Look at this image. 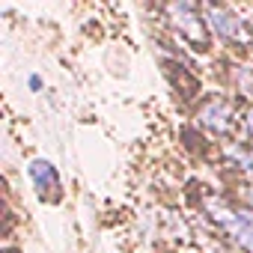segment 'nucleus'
Instances as JSON below:
<instances>
[{
	"label": "nucleus",
	"mask_w": 253,
	"mask_h": 253,
	"mask_svg": "<svg viewBox=\"0 0 253 253\" xmlns=\"http://www.w3.org/2000/svg\"><path fill=\"white\" fill-rule=\"evenodd\" d=\"M209 217L247 253H253V209H235L220 197H206Z\"/></svg>",
	"instance_id": "nucleus-1"
},
{
	"label": "nucleus",
	"mask_w": 253,
	"mask_h": 253,
	"mask_svg": "<svg viewBox=\"0 0 253 253\" xmlns=\"http://www.w3.org/2000/svg\"><path fill=\"white\" fill-rule=\"evenodd\" d=\"M167 18H170L173 30H176L185 42L197 45L200 51L209 48V42H211V39H209V24L203 21V15H200L197 6H191V3H170V6H167Z\"/></svg>",
	"instance_id": "nucleus-2"
},
{
	"label": "nucleus",
	"mask_w": 253,
	"mask_h": 253,
	"mask_svg": "<svg viewBox=\"0 0 253 253\" xmlns=\"http://www.w3.org/2000/svg\"><path fill=\"white\" fill-rule=\"evenodd\" d=\"M206 24H209L223 42H229V45L247 48V45L253 42L247 24H244L235 12H229V9H223V6H206Z\"/></svg>",
	"instance_id": "nucleus-3"
},
{
	"label": "nucleus",
	"mask_w": 253,
	"mask_h": 253,
	"mask_svg": "<svg viewBox=\"0 0 253 253\" xmlns=\"http://www.w3.org/2000/svg\"><path fill=\"white\" fill-rule=\"evenodd\" d=\"M197 122L209 134H217V137L229 134L235 125V107H232V101H226L220 95H209L197 110Z\"/></svg>",
	"instance_id": "nucleus-4"
},
{
	"label": "nucleus",
	"mask_w": 253,
	"mask_h": 253,
	"mask_svg": "<svg viewBox=\"0 0 253 253\" xmlns=\"http://www.w3.org/2000/svg\"><path fill=\"white\" fill-rule=\"evenodd\" d=\"M27 173H30V179H33V185H36V191L42 197H57L60 194V176H57V170H54L51 161L39 158V161H33L27 167Z\"/></svg>",
	"instance_id": "nucleus-5"
},
{
	"label": "nucleus",
	"mask_w": 253,
	"mask_h": 253,
	"mask_svg": "<svg viewBox=\"0 0 253 253\" xmlns=\"http://www.w3.org/2000/svg\"><path fill=\"white\" fill-rule=\"evenodd\" d=\"M226 161L235 170L253 173V143H235V146H229L226 149Z\"/></svg>",
	"instance_id": "nucleus-6"
},
{
	"label": "nucleus",
	"mask_w": 253,
	"mask_h": 253,
	"mask_svg": "<svg viewBox=\"0 0 253 253\" xmlns=\"http://www.w3.org/2000/svg\"><path fill=\"white\" fill-rule=\"evenodd\" d=\"M244 200H247V206L253 209V182H247V185H244Z\"/></svg>",
	"instance_id": "nucleus-7"
},
{
	"label": "nucleus",
	"mask_w": 253,
	"mask_h": 253,
	"mask_svg": "<svg viewBox=\"0 0 253 253\" xmlns=\"http://www.w3.org/2000/svg\"><path fill=\"white\" fill-rule=\"evenodd\" d=\"M244 122H247V134H250V140H253V107L247 110V116H244Z\"/></svg>",
	"instance_id": "nucleus-8"
}]
</instances>
